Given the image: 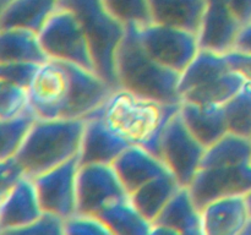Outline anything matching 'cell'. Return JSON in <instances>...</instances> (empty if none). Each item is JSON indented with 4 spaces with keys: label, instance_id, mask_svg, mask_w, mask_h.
<instances>
[{
    "label": "cell",
    "instance_id": "obj_17",
    "mask_svg": "<svg viewBox=\"0 0 251 235\" xmlns=\"http://www.w3.org/2000/svg\"><path fill=\"white\" fill-rule=\"evenodd\" d=\"M112 164L127 193L162 174L171 173L158 156L139 144H129Z\"/></svg>",
    "mask_w": 251,
    "mask_h": 235
},
{
    "label": "cell",
    "instance_id": "obj_22",
    "mask_svg": "<svg viewBox=\"0 0 251 235\" xmlns=\"http://www.w3.org/2000/svg\"><path fill=\"white\" fill-rule=\"evenodd\" d=\"M96 215L112 235H150L151 232V222L137 210L129 195L109 202Z\"/></svg>",
    "mask_w": 251,
    "mask_h": 235
},
{
    "label": "cell",
    "instance_id": "obj_33",
    "mask_svg": "<svg viewBox=\"0 0 251 235\" xmlns=\"http://www.w3.org/2000/svg\"><path fill=\"white\" fill-rule=\"evenodd\" d=\"M38 66L37 63H1L0 80L19 83L28 88Z\"/></svg>",
    "mask_w": 251,
    "mask_h": 235
},
{
    "label": "cell",
    "instance_id": "obj_41",
    "mask_svg": "<svg viewBox=\"0 0 251 235\" xmlns=\"http://www.w3.org/2000/svg\"><path fill=\"white\" fill-rule=\"evenodd\" d=\"M245 197H247V202H248V207H249V211H250V214H251V190L249 192L245 195Z\"/></svg>",
    "mask_w": 251,
    "mask_h": 235
},
{
    "label": "cell",
    "instance_id": "obj_1",
    "mask_svg": "<svg viewBox=\"0 0 251 235\" xmlns=\"http://www.w3.org/2000/svg\"><path fill=\"white\" fill-rule=\"evenodd\" d=\"M180 104H164L131 91L117 88L98 112L108 126L130 144H139L158 156L164 126Z\"/></svg>",
    "mask_w": 251,
    "mask_h": 235
},
{
    "label": "cell",
    "instance_id": "obj_31",
    "mask_svg": "<svg viewBox=\"0 0 251 235\" xmlns=\"http://www.w3.org/2000/svg\"><path fill=\"white\" fill-rule=\"evenodd\" d=\"M107 9L123 24L142 26L151 22L147 0H102Z\"/></svg>",
    "mask_w": 251,
    "mask_h": 235
},
{
    "label": "cell",
    "instance_id": "obj_25",
    "mask_svg": "<svg viewBox=\"0 0 251 235\" xmlns=\"http://www.w3.org/2000/svg\"><path fill=\"white\" fill-rule=\"evenodd\" d=\"M59 6V0H11L0 17V27H24L38 33Z\"/></svg>",
    "mask_w": 251,
    "mask_h": 235
},
{
    "label": "cell",
    "instance_id": "obj_34",
    "mask_svg": "<svg viewBox=\"0 0 251 235\" xmlns=\"http://www.w3.org/2000/svg\"><path fill=\"white\" fill-rule=\"evenodd\" d=\"M64 222L65 219L60 215L54 213L43 211L42 214L31 223L25 227L17 234H44V235H64Z\"/></svg>",
    "mask_w": 251,
    "mask_h": 235
},
{
    "label": "cell",
    "instance_id": "obj_8",
    "mask_svg": "<svg viewBox=\"0 0 251 235\" xmlns=\"http://www.w3.org/2000/svg\"><path fill=\"white\" fill-rule=\"evenodd\" d=\"M29 108L39 119L64 118L69 97V77L61 61L48 60L39 64L28 86Z\"/></svg>",
    "mask_w": 251,
    "mask_h": 235
},
{
    "label": "cell",
    "instance_id": "obj_14",
    "mask_svg": "<svg viewBox=\"0 0 251 235\" xmlns=\"http://www.w3.org/2000/svg\"><path fill=\"white\" fill-rule=\"evenodd\" d=\"M83 120L85 126L78 153L80 164H112L130 144L108 126L98 112H92Z\"/></svg>",
    "mask_w": 251,
    "mask_h": 235
},
{
    "label": "cell",
    "instance_id": "obj_6",
    "mask_svg": "<svg viewBox=\"0 0 251 235\" xmlns=\"http://www.w3.org/2000/svg\"><path fill=\"white\" fill-rule=\"evenodd\" d=\"M205 151L206 147L194 136L176 110L162 131L158 157L181 186H189L194 180Z\"/></svg>",
    "mask_w": 251,
    "mask_h": 235
},
{
    "label": "cell",
    "instance_id": "obj_20",
    "mask_svg": "<svg viewBox=\"0 0 251 235\" xmlns=\"http://www.w3.org/2000/svg\"><path fill=\"white\" fill-rule=\"evenodd\" d=\"M206 0H147L151 22L188 29L198 34Z\"/></svg>",
    "mask_w": 251,
    "mask_h": 235
},
{
    "label": "cell",
    "instance_id": "obj_27",
    "mask_svg": "<svg viewBox=\"0 0 251 235\" xmlns=\"http://www.w3.org/2000/svg\"><path fill=\"white\" fill-rule=\"evenodd\" d=\"M247 80L248 78L243 73L232 68L225 75L208 85L186 92L181 95V102L202 105H225L239 92Z\"/></svg>",
    "mask_w": 251,
    "mask_h": 235
},
{
    "label": "cell",
    "instance_id": "obj_4",
    "mask_svg": "<svg viewBox=\"0 0 251 235\" xmlns=\"http://www.w3.org/2000/svg\"><path fill=\"white\" fill-rule=\"evenodd\" d=\"M59 6L75 14L87 38L96 72L118 88L115 59L126 24L115 17L102 0H59Z\"/></svg>",
    "mask_w": 251,
    "mask_h": 235
},
{
    "label": "cell",
    "instance_id": "obj_16",
    "mask_svg": "<svg viewBox=\"0 0 251 235\" xmlns=\"http://www.w3.org/2000/svg\"><path fill=\"white\" fill-rule=\"evenodd\" d=\"M249 217L245 195L215 198L201 207L202 235H242Z\"/></svg>",
    "mask_w": 251,
    "mask_h": 235
},
{
    "label": "cell",
    "instance_id": "obj_19",
    "mask_svg": "<svg viewBox=\"0 0 251 235\" xmlns=\"http://www.w3.org/2000/svg\"><path fill=\"white\" fill-rule=\"evenodd\" d=\"M179 113L188 129L205 147L212 144L229 131L225 105H202L181 102Z\"/></svg>",
    "mask_w": 251,
    "mask_h": 235
},
{
    "label": "cell",
    "instance_id": "obj_5",
    "mask_svg": "<svg viewBox=\"0 0 251 235\" xmlns=\"http://www.w3.org/2000/svg\"><path fill=\"white\" fill-rule=\"evenodd\" d=\"M38 37L48 59L96 71L85 32L70 10L56 7L38 32Z\"/></svg>",
    "mask_w": 251,
    "mask_h": 235
},
{
    "label": "cell",
    "instance_id": "obj_37",
    "mask_svg": "<svg viewBox=\"0 0 251 235\" xmlns=\"http://www.w3.org/2000/svg\"><path fill=\"white\" fill-rule=\"evenodd\" d=\"M227 4L242 26L251 22V0H227Z\"/></svg>",
    "mask_w": 251,
    "mask_h": 235
},
{
    "label": "cell",
    "instance_id": "obj_23",
    "mask_svg": "<svg viewBox=\"0 0 251 235\" xmlns=\"http://www.w3.org/2000/svg\"><path fill=\"white\" fill-rule=\"evenodd\" d=\"M232 66L227 60V56L223 53L200 49L185 70L180 73L179 78V94H185L186 92L201 86L208 85L212 81L217 80Z\"/></svg>",
    "mask_w": 251,
    "mask_h": 235
},
{
    "label": "cell",
    "instance_id": "obj_12",
    "mask_svg": "<svg viewBox=\"0 0 251 235\" xmlns=\"http://www.w3.org/2000/svg\"><path fill=\"white\" fill-rule=\"evenodd\" d=\"M189 188L200 210L207 202L222 196L247 195L251 190V163L201 168Z\"/></svg>",
    "mask_w": 251,
    "mask_h": 235
},
{
    "label": "cell",
    "instance_id": "obj_28",
    "mask_svg": "<svg viewBox=\"0 0 251 235\" xmlns=\"http://www.w3.org/2000/svg\"><path fill=\"white\" fill-rule=\"evenodd\" d=\"M225 112L230 132L251 137V80L225 104Z\"/></svg>",
    "mask_w": 251,
    "mask_h": 235
},
{
    "label": "cell",
    "instance_id": "obj_3",
    "mask_svg": "<svg viewBox=\"0 0 251 235\" xmlns=\"http://www.w3.org/2000/svg\"><path fill=\"white\" fill-rule=\"evenodd\" d=\"M83 126V119L36 118L15 154L24 173L34 178L78 156Z\"/></svg>",
    "mask_w": 251,
    "mask_h": 235
},
{
    "label": "cell",
    "instance_id": "obj_24",
    "mask_svg": "<svg viewBox=\"0 0 251 235\" xmlns=\"http://www.w3.org/2000/svg\"><path fill=\"white\" fill-rule=\"evenodd\" d=\"M180 186L173 174L166 173L147 181L129 196L137 210L152 223Z\"/></svg>",
    "mask_w": 251,
    "mask_h": 235
},
{
    "label": "cell",
    "instance_id": "obj_39",
    "mask_svg": "<svg viewBox=\"0 0 251 235\" xmlns=\"http://www.w3.org/2000/svg\"><path fill=\"white\" fill-rule=\"evenodd\" d=\"M242 235H251V214H250L249 219H248L247 224H245L244 229H243Z\"/></svg>",
    "mask_w": 251,
    "mask_h": 235
},
{
    "label": "cell",
    "instance_id": "obj_7",
    "mask_svg": "<svg viewBox=\"0 0 251 235\" xmlns=\"http://www.w3.org/2000/svg\"><path fill=\"white\" fill-rule=\"evenodd\" d=\"M137 38L151 58L166 68L181 73L200 50L198 34L167 24L136 26Z\"/></svg>",
    "mask_w": 251,
    "mask_h": 235
},
{
    "label": "cell",
    "instance_id": "obj_36",
    "mask_svg": "<svg viewBox=\"0 0 251 235\" xmlns=\"http://www.w3.org/2000/svg\"><path fill=\"white\" fill-rule=\"evenodd\" d=\"M229 65L234 70L239 71L248 80H251V53H240L230 50L226 53Z\"/></svg>",
    "mask_w": 251,
    "mask_h": 235
},
{
    "label": "cell",
    "instance_id": "obj_38",
    "mask_svg": "<svg viewBox=\"0 0 251 235\" xmlns=\"http://www.w3.org/2000/svg\"><path fill=\"white\" fill-rule=\"evenodd\" d=\"M232 50L240 51V53H251V22L240 27Z\"/></svg>",
    "mask_w": 251,
    "mask_h": 235
},
{
    "label": "cell",
    "instance_id": "obj_13",
    "mask_svg": "<svg viewBox=\"0 0 251 235\" xmlns=\"http://www.w3.org/2000/svg\"><path fill=\"white\" fill-rule=\"evenodd\" d=\"M42 212L33 178L24 174L0 198V234H17Z\"/></svg>",
    "mask_w": 251,
    "mask_h": 235
},
{
    "label": "cell",
    "instance_id": "obj_15",
    "mask_svg": "<svg viewBox=\"0 0 251 235\" xmlns=\"http://www.w3.org/2000/svg\"><path fill=\"white\" fill-rule=\"evenodd\" d=\"M206 10L199 31L200 49L228 53L233 49L242 24L235 19L227 0H206Z\"/></svg>",
    "mask_w": 251,
    "mask_h": 235
},
{
    "label": "cell",
    "instance_id": "obj_11",
    "mask_svg": "<svg viewBox=\"0 0 251 235\" xmlns=\"http://www.w3.org/2000/svg\"><path fill=\"white\" fill-rule=\"evenodd\" d=\"M69 77V97L64 118L85 119L104 104L117 90L96 71L71 63H64Z\"/></svg>",
    "mask_w": 251,
    "mask_h": 235
},
{
    "label": "cell",
    "instance_id": "obj_40",
    "mask_svg": "<svg viewBox=\"0 0 251 235\" xmlns=\"http://www.w3.org/2000/svg\"><path fill=\"white\" fill-rule=\"evenodd\" d=\"M11 1V0H0V17H1L2 12H4L5 7H6V5L9 4V2Z\"/></svg>",
    "mask_w": 251,
    "mask_h": 235
},
{
    "label": "cell",
    "instance_id": "obj_35",
    "mask_svg": "<svg viewBox=\"0 0 251 235\" xmlns=\"http://www.w3.org/2000/svg\"><path fill=\"white\" fill-rule=\"evenodd\" d=\"M24 174V170L15 157L0 161V198L6 192L7 188Z\"/></svg>",
    "mask_w": 251,
    "mask_h": 235
},
{
    "label": "cell",
    "instance_id": "obj_26",
    "mask_svg": "<svg viewBox=\"0 0 251 235\" xmlns=\"http://www.w3.org/2000/svg\"><path fill=\"white\" fill-rule=\"evenodd\" d=\"M248 163H251V137L228 131L206 147L201 168H220Z\"/></svg>",
    "mask_w": 251,
    "mask_h": 235
},
{
    "label": "cell",
    "instance_id": "obj_30",
    "mask_svg": "<svg viewBox=\"0 0 251 235\" xmlns=\"http://www.w3.org/2000/svg\"><path fill=\"white\" fill-rule=\"evenodd\" d=\"M31 110L28 88L0 80V120H12Z\"/></svg>",
    "mask_w": 251,
    "mask_h": 235
},
{
    "label": "cell",
    "instance_id": "obj_2",
    "mask_svg": "<svg viewBox=\"0 0 251 235\" xmlns=\"http://www.w3.org/2000/svg\"><path fill=\"white\" fill-rule=\"evenodd\" d=\"M118 88L164 104H180V73L166 68L146 53L135 24H127L115 59Z\"/></svg>",
    "mask_w": 251,
    "mask_h": 235
},
{
    "label": "cell",
    "instance_id": "obj_32",
    "mask_svg": "<svg viewBox=\"0 0 251 235\" xmlns=\"http://www.w3.org/2000/svg\"><path fill=\"white\" fill-rule=\"evenodd\" d=\"M64 232L69 235H112L107 225L97 215L78 212L66 218L64 222Z\"/></svg>",
    "mask_w": 251,
    "mask_h": 235
},
{
    "label": "cell",
    "instance_id": "obj_29",
    "mask_svg": "<svg viewBox=\"0 0 251 235\" xmlns=\"http://www.w3.org/2000/svg\"><path fill=\"white\" fill-rule=\"evenodd\" d=\"M32 110L12 120H0V161L15 157L27 130L36 120Z\"/></svg>",
    "mask_w": 251,
    "mask_h": 235
},
{
    "label": "cell",
    "instance_id": "obj_10",
    "mask_svg": "<svg viewBox=\"0 0 251 235\" xmlns=\"http://www.w3.org/2000/svg\"><path fill=\"white\" fill-rule=\"evenodd\" d=\"M129 195L113 164H80L77 171L78 213L97 214L117 198Z\"/></svg>",
    "mask_w": 251,
    "mask_h": 235
},
{
    "label": "cell",
    "instance_id": "obj_21",
    "mask_svg": "<svg viewBox=\"0 0 251 235\" xmlns=\"http://www.w3.org/2000/svg\"><path fill=\"white\" fill-rule=\"evenodd\" d=\"M48 60L38 33L24 27H0V64Z\"/></svg>",
    "mask_w": 251,
    "mask_h": 235
},
{
    "label": "cell",
    "instance_id": "obj_18",
    "mask_svg": "<svg viewBox=\"0 0 251 235\" xmlns=\"http://www.w3.org/2000/svg\"><path fill=\"white\" fill-rule=\"evenodd\" d=\"M152 223L166 225L176 235H202L201 210L189 186H180Z\"/></svg>",
    "mask_w": 251,
    "mask_h": 235
},
{
    "label": "cell",
    "instance_id": "obj_9",
    "mask_svg": "<svg viewBox=\"0 0 251 235\" xmlns=\"http://www.w3.org/2000/svg\"><path fill=\"white\" fill-rule=\"evenodd\" d=\"M78 156L34 176L37 192L43 211L66 219L77 210Z\"/></svg>",
    "mask_w": 251,
    "mask_h": 235
}]
</instances>
